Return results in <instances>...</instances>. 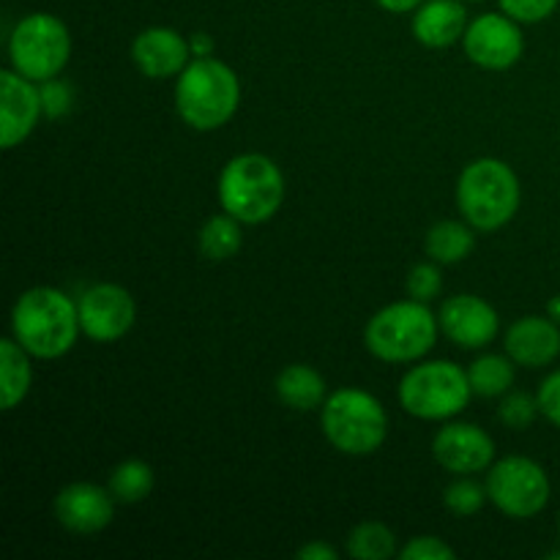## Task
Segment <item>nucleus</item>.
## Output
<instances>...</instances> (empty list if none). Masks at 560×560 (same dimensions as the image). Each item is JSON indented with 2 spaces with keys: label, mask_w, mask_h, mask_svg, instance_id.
<instances>
[{
  "label": "nucleus",
  "mask_w": 560,
  "mask_h": 560,
  "mask_svg": "<svg viewBox=\"0 0 560 560\" xmlns=\"http://www.w3.org/2000/svg\"><path fill=\"white\" fill-rule=\"evenodd\" d=\"M273 392L277 399L290 410L299 413H310V410H320L323 402L328 399V386L317 370L306 364H290L273 381Z\"/></svg>",
  "instance_id": "obj_19"
},
{
  "label": "nucleus",
  "mask_w": 560,
  "mask_h": 560,
  "mask_svg": "<svg viewBox=\"0 0 560 560\" xmlns=\"http://www.w3.org/2000/svg\"><path fill=\"white\" fill-rule=\"evenodd\" d=\"M219 206L241 224H262L284 202V175L266 153H238L219 173Z\"/></svg>",
  "instance_id": "obj_3"
},
{
  "label": "nucleus",
  "mask_w": 560,
  "mask_h": 560,
  "mask_svg": "<svg viewBox=\"0 0 560 560\" xmlns=\"http://www.w3.org/2000/svg\"><path fill=\"white\" fill-rule=\"evenodd\" d=\"M402 560H454L457 552L454 547H448L441 536H416L408 545L399 550Z\"/></svg>",
  "instance_id": "obj_31"
},
{
  "label": "nucleus",
  "mask_w": 560,
  "mask_h": 560,
  "mask_svg": "<svg viewBox=\"0 0 560 560\" xmlns=\"http://www.w3.org/2000/svg\"><path fill=\"white\" fill-rule=\"evenodd\" d=\"M424 0H377V5L392 14H408V11H416Z\"/></svg>",
  "instance_id": "obj_35"
},
{
  "label": "nucleus",
  "mask_w": 560,
  "mask_h": 560,
  "mask_svg": "<svg viewBox=\"0 0 560 560\" xmlns=\"http://www.w3.org/2000/svg\"><path fill=\"white\" fill-rule=\"evenodd\" d=\"M11 69L33 82L58 77L71 58V33L60 16L36 11L16 22L9 38Z\"/></svg>",
  "instance_id": "obj_8"
},
{
  "label": "nucleus",
  "mask_w": 560,
  "mask_h": 560,
  "mask_svg": "<svg viewBox=\"0 0 560 560\" xmlns=\"http://www.w3.org/2000/svg\"><path fill=\"white\" fill-rule=\"evenodd\" d=\"M44 115L38 82L27 80L20 71H0V145L14 151L33 135Z\"/></svg>",
  "instance_id": "obj_14"
},
{
  "label": "nucleus",
  "mask_w": 560,
  "mask_h": 560,
  "mask_svg": "<svg viewBox=\"0 0 560 560\" xmlns=\"http://www.w3.org/2000/svg\"><path fill=\"white\" fill-rule=\"evenodd\" d=\"M31 359L33 355L14 337H5L0 342V402H3V410L20 408L27 394H31Z\"/></svg>",
  "instance_id": "obj_20"
},
{
  "label": "nucleus",
  "mask_w": 560,
  "mask_h": 560,
  "mask_svg": "<svg viewBox=\"0 0 560 560\" xmlns=\"http://www.w3.org/2000/svg\"><path fill=\"white\" fill-rule=\"evenodd\" d=\"M115 498L109 487L74 481L55 495V520L77 536H93L109 528L115 517Z\"/></svg>",
  "instance_id": "obj_15"
},
{
  "label": "nucleus",
  "mask_w": 560,
  "mask_h": 560,
  "mask_svg": "<svg viewBox=\"0 0 560 560\" xmlns=\"http://www.w3.org/2000/svg\"><path fill=\"white\" fill-rule=\"evenodd\" d=\"M438 323L448 342L465 350L487 348L501 334V317L495 306L474 293H459L443 301L438 310Z\"/></svg>",
  "instance_id": "obj_12"
},
{
  "label": "nucleus",
  "mask_w": 560,
  "mask_h": 560,
  "mask_svg": "<svg viewBox=\"0 0 560 560\" xmlns=\"http://www.w3.org/2000/svg\"><path fill=\"white\" fill-rule=\"evenodd\" d=\"M301 560H339V550H334L328 541H310V545L301 547L299 552H295Z\"/></svg>",
  "instance_id": "obj_33"
},
{
  "label": "nucleus",
  "mask_w": 560,
  "mask_h": 560,
  "mask_svg": "<svg viewBox=\"0 0 560 560\" xmlns=\"http://www.w3.org/2000/svg\"><path fill=\"white\" fill-rule=\"evenodd\" d=\"M468 381L474 397L498 399L512 392L514 386V361L509 355L487 353L468 366Z\"/></svg>",
  "instance_id": "obj_22"
},
{
  "label": "nucleus",
  "mask_w": 560,
  "mask_h": 560,
  "mask_svg": "<svg viewBox=\"0 0 560 560\" xmlns=\"http://www.w3.org/2000/svg\"><path fill=\"white\" fill-rule=\"evenodd\" d=\"M485 487L492 506L512 520L539 517L552 495L547 470L523 454H509L492 463Z\"/></svg>",
  "instance_id": "obj_9"
},
{
  "label": "nucleus",
  "mask_w": 560,
  "mask_h": 560,
  "mask_svg": "<svg viewBox=\"0 0 560 560\" xmlns=\"http://www.w3.org/2000/svg\"><path fill=\"white\" fill-rule=\"evenodd\" d=\"M432 457L454 476H474L490 470L495 463V441L481 427L468 421H452L438 430L432 441Z\"/></svg>",
  "instance_id": "obj_13"
},
{
  "label": "nucleus",
  "mask_w": 560,
  "mask_h": 560,
  "mask_svg": "<svg viewBox=\"0 0 560 560\" xmlns=\"http://www.w3.org/2000/svg\"><path fill=\"white\" fill-rule=\"evenodd\" d=\"M503 14L517 20L520 25H536L556 14L560 0H498Z\"/></svg>",
  "instance_id": "obj_30"
},
{
  "label": "nucleus",
  "mask_w": 560,
  "mask_h": 560,
  "mask_svg": "<svg viewBox=\"0 0 560 560\" xmlns=\"http://www.w3.org/2000/svg\"><path fill=\"white\" fill-rule=\"evenodd\" d=\"M558 534H560V512H558Z\"/></svg>",
  "instance_id": "obj_37"
},
{
  "label": "nucleus",
  "mask_w": 560,
  "mask_h": 560,
  "mask_svg": "<svg viewBox=\"0 0 560 560\" xmlns=\"http://www.w3.org/2000/svg\"><path fill=\"white\" fill-rule=\"evenodd\" d=\"M541 416L539 399L530 397L525 392H509L501 397V408H498V419L509 427V430H528L536 419Z\"/></svg>",
  "instance_id": "obj_27"
},
{
  "label": "nucleus",
  "mask_w": 560,
  "mask_h": 560,
  "mask_svg": "<svg viewBox=\"0 0 560 560\" xmlns=\"http://www.w3.org/2000/svg\"><path fill=\"white\" fill-rule=\"evenodd\" d=\"M463 47L470 63L487 71H506L523 58L525 38L520 22L509 14H481L468 22Z\"/></svg>",
  "instance_id": "obj_11"
},
{
  "label": "nucleus",
  "mask_w": 560,
  "mask_h": 560,
  "mask_svg": "<svg viewBox=\"0 0 560 560\" xmlns=\"http://www.w3.org/2000/svg\"><path fill=\"white\" fill-rule=\"evenodd\" d=\"M520 178L501 159H476L459 173L457 206L465 222L479 233H495L506 228L520 211Z\"/></svg>",
  "instance_id": "obj_4"
},
{
  "label": "nucleus",
  "mask_w": 560,
  "mask_h": 560,
  "mask_svg": "<svg viewBox=\"0 0 560 560\" xmlns=\"http://www.w3.org/2000/svg\"><path fill=\"white\" fill-rule=\"evenodd\" d=\"M405 290H408V299L416 301H435L443 290V273L438 268V262H419L408 271V279H405Z\"/></svg>",
  "instance_id": "obj_28"
},
{
  "label": "nucleus",
  "mask_w": 560,
  "mask_h": 560,
  "mask_svg": "<svg viewBox=\"0 0 560 560\" xmlns=\"http://www.w3.org/2000/svg\"><path fill=\"white\" fill-rule=\"evenodd\" d=\"M536 399H539L541 416L560 430V370L550 372V375L541 381L539 392H536Z\"/></svg>",
  "instance_id": "obj_32"
},
{
  "label": "nucleus",
  "mask_w": 560,
  "mask_h": 560,
  "mask_svg": "<svg viewBox=\"0 0 560 560\" xmlns=\"http://www.w3.org/2000/svg\"><path fill=\"white\" fill-rule=\"evenodd\" d=\"M441 323L424 301H394L370 317L364 328V348L386 364H413L438 342Z\"/></svg>",
  "instance_id": "obj_5"
},
{
  "label": "nucleus",
  "mask_w": 560,
  "mask_h": 560,
  "mask_svg": "<svg viewBox=\"0 0 560 560\" xmlns=\"http://www.w3.org/2000/svg\"><path fill=\"white\" fill-rule=\"evenodd\" d=\"M487 501H490L487 498V487H481L470 476H457L446 487V492H443V503H446V509L454 517H474V514H479L485 509Z\"/></svg>",
  "instance_id": "obj_26"
},
{
  "label": "nucleus",
  "mask_w": 560,
  "mask_h": 560,
  "mask_svg": "<svg viewBox=\"0 0 560 560\" xmlns=\"http://www.w3.org/2000/svg\"><path fill=\"white\" fill-rule=\"evenodd\" d=\"M241 107V80L224 60L191 58L175 80V109L189 129L217 131Z\"/></svg>",
  "instance_id": "obj_2"
},
{
  "label": "nucleus",
  "mask_w": 560,
  "mask_h": 560,
  "mask_svg": "<svg viewBox=\"0 0 560 560\" xmlns=\"http://www.w3.org/2000/svg\"><path fill=\"white\" fill-rule=\"evenodd\" d=\"M244 224L235 217H230L228 211L217 213V217L208 219L200 228V252L208 257V260H230V257L238 255V249L244 246V233H241Z\"/></svg>",
  "instance_id": "obj_23"
},
{
  "label": "nucleus",
  "mask_w": 560,
  "mask_h": 560,
  "mask_svg": "<svg viewBox=\"0 0 560 560\" xmlns=\"http://www.w3.org/2000/svg\"><path fill=\"white\" fill-rule=\"evenodd\" d=\"M38 93H42L44 118L58 120V118H66V115L74 109V88H71L66 80H60V77L38 82Z\"/></svg>",
  "instance_id": "obj_29"
},
{
  "label": "nucleus",
  "mask_w": 560,
  "mask_h": 560,
  "mask_svg": "<svg viewBox=\"0 0 560 560\" xmlns=\"http://www.w3.org/2000/svg\"><path fill=\"white\" fill-rule=\"evenodd\" d=\"M547 315H550L556 323H560V295L550 299V304H547Z\"/></svg>",
  "instance_id": "obj_36"
},
{
  "label": "nucleus",
  "mask_w": 560,
  "mask_h": 560,
  "mask_svg": "<svg viewBox=\"0 0 560 560\" xmlns=\"http://www.w3.org/2000/svg\"><path fill=\"white\" fill-rule=\"evenodd\" d=\"M506 355L520 366L541 370L560 355V323L550 315H525L506 328Z\"/></svg>",
  "instance_id": "obj_17"
},
{
  "label": "nucleus",
  "mask_w": 560,
  "mask_h": 560,
  "mask_svg": "<svg viewBox=\"0 0 560 560\" xmlns=\"http://www.w3.org/2000/svg\"><path fill=\"white\" fill-rule=\"evenodd\" d=\"M416 42L430 49H446L463 42L468 31V11L459 0H424L413 14Z\"/></svg>",
  "instance_id": "obj_18"
},
{
  "label": "nucleus",
  "mask_w": 560,
  "mask_h": 560,
  "mask_svg": "<svg viewBox=\"0 0 560 560\" xmlns=\"http://www.w3.org/2000/svg\"><path fill=\"white\" fill-rule=\"evenodd\" d=\"M153 485H156V476H153V468L142 459H126L118 468L109 474V492L118 503H142L153 492Z\"/></svg>",
  "instance_id": "obj_25"
},
{
  "label": "nucleus",
  "mask_w": 560,
  "mask_h": 560,
  "mask_svg": "<svg viewBox=\"0 0 560 560\" xmlns=\"http://www.w3.org/2000/svg\"><path fill=\"white\" fill-rule=\"evenodd\" d=\"M189 47L191 58H208V55H213V38L208 33H191Z\"/></svg>",
  "instance_id": "obj_34"
},
{
  "label": "nucleus",
  "mask_w": 560,
  "mask_h": 560,
  "mask_svg": "<svg viewBox=\"0 0 560 560\" xmlns=\"http://www.w3.org/2000/svg\"><path fill=\"white\" fill-rule=\"evenodd\" d=\"M131 60L151 80L178 77L191 60L189 38L173 27H145L131 42Z\"/></svg>",
  "instance_id": "obj_16"
},
{
  "label": "nucleus",
  "mask_w": 560,
  "mask_h": 560,
  "mask_svg": "<svg viewBox=\"0 0 560 560\" xmlns=\"http://www.w3.org/2000/svg\"><path fill=\"white\" fill-rule=\"evenodd\" d=\"M326 441L348 457H370L386 443L388 413L364 388H337L320 408Z\"/></svg>",
  "instance_id": "obj_6"
},
{
  "label": "nucleus",
  "mask_w": 560,
  "mask_h": 560,
  "mask_svg": "<svg viewBox=\"0 0 560 560\" xmlns=\"http://www.w3.org/2000/svg\"><path fill=\"white\" fill-rule=\"evenodd\" d=\"M345 547L355 560H388L399 556L397 534L381 520H366V523L355 525L348 534Z\"/></svg>",
  "instance_id": "obj_24"
},
{
  "label": "nucleus",
  "mask_w": 560,
  "mask_h": 560,
  "mask_svg": "<svg viewBox=\"0 0 560 560\" xmlns=\"http://www.w3.org/2000/svg\"><path fill=\"white\" fill-rule=\"evenodd\" d=\"M474 388L468 370L446 359L421 361L399 381V405L421 421H448L468 408Z\"/></svg>",
  "instance_id": "obj_7"
},
{
  "label": "nucleus",
  "mask_w": 560,
  "mask_h": 560,
  "mask_svg": "<svg viewBox=\"0 0 560 560\" xmlns=\"http://www.w3.org/2000/svg\"><path fill=\"white\" fill-rule=\"evenodd\" d=\"M424 249L430 255V260H435L438 266H454V262H463L474 255L476 249V233L470 224L454 222V219H443V222L432 224L430 233H427Z\"/></svg>",
  "instance_id": "obj_21"
},
{
  "label": "nucleus",
  "mask_w": 560,
  "mask_h": 560,
  "mask_svg": "<svg viewBox=\"0 0 560 560\" xmlns=\"http://www.w3.org/2000/svg\"><path fill=\"white\" fill-rule=\"evenodd\" d=\"M80 310V328L91 342L109 345L124 339L135 328L137 301L124 284L98 282L91 284L77 299Z\"/></svg>",
  "instance_id": "obj_10"
},
{
  "label": "nucleus",
  "mask_w": 560,
  "mask_h": 560,
  "mask_svg": "<svg viewBox=\"0 0 560 560\" xmlns=\"http://www.w3.org/2000/svg\"><path fill=\"white\" fill-rule=\"evenodd\" d=\"M80 310L58 288H31L14 301L11 310V337L33 355L52 361L69 353L77 345Z\"/></svg>",
  "instance_id": "obj_1"
}]
</instances>
